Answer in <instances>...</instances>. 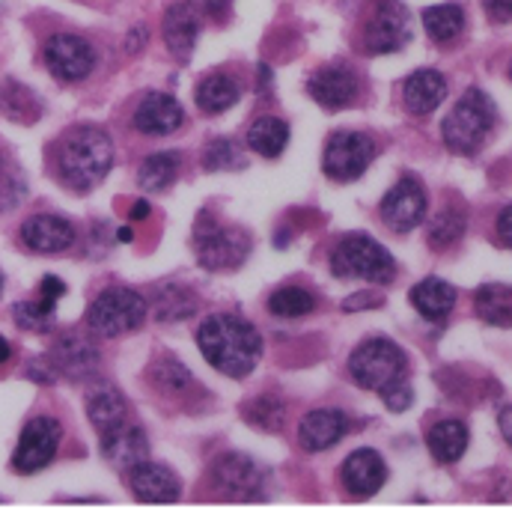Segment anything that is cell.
<instances>
[{
	"instance_id": "6da1fadb",
	"label": "cell",
	"mask_w": 512,
	"mask_h": 509,
	"mask_svg": "<svg viewBox=\"0 0 512 509\" xmlns=\"http://www.w3.org/2000/svg\"><path fill=\"white\" fill-rule=\"evenodd\" d=\"M197 346L203 358L230 379L251 376L262 355L259 331L239 316H209L197 328Z\"/></svg>"
},
{
	"instance_id": "7a4b0ae2",
	"label": "cell",
	"mask_w": 512,
	"mask_h": 509,
	"mask_svg": "<svg viewBox=\"0 0 512 509\" xmlns=\"http://www.w3.org/2000/svg\"><path fill=\"white\" fill-rule=\"evenodd\" d=\"M114 167V140L96 126L72 128L57 152V173L72 191H93Z\"/></svg>"
},
{
	"instance_id": "3957f363",
	"label": "cell",
	"mask_w": 512,
	"mask_h": 509,
	"mask_svg": "<svg viewBox=\"0 0 512 509\" xmlns=\"http://www.w3.org/2000/svg\"><path fill=\"white\" fill-rule=\"evenodd\" d=\"M495 120H498L495 102L483 90L471 87L441 123V137L450 152L474 155L486 143L489 131L495 128Z\"/></svg>"
},
{
	"instance_id": "277c9868",
	"label": "cell",
	"mask_w": 512,
	"mask_h": 509,
	"mask_svg": "<svg viewBox=\"0 0 512 509\" xmlns=\"http://www.w3.org/2000/svg\"><path fill=\"white\" fill-rule=\"evenodd\" d=\"M149 304L140 292L114 286L105 289L87 310V325L99 337H123L128 331H137L146 322Z\"/></svg>"
},
{
	"instance_id": "5b68a950",
	"label": "cell",
	"mask_w": 512,
	"mask_h": 509,
	"mask_svg": "<svg viewBox=\"0 0 512 509\" xmlns=\"http://www.w3.org/2000/svg\"><path fill=\"white\" fill-rule=\"evenodd\" d=\"M331 268L337 277H361L370 283H390L396 277L393 256L364 233H352L337 242L331 254Z\"/></svg>"
},
{
	"instance_id": "8992f818",
	"label": "cell",
	"mask_w": 512,
	"mask_h": 509,
	"mask_svg": "<svg viewBox=\"0 0 512 509\" xmlns=\"http://www.w3.org/2000/svg\"><path fill=\"white\" fill-rule=\"evenodd\" d=\"M405 367H408L405 352L382 337L361 343L349 358V373L355 384H361L364 390H379V393L387 384L405 379Z\"/></svg>"
},
{
	"instance_id": "52a82bcc",
	"label": "cell",
	"mask_w": 512,
	"mask_h": 509,
	"mask_svg": "<svg viewBox=\"0 0 512 509\" xmlns=\"http://www.w3.org/2000/svg\"><path fill=\"white\" fill-rule=\"evenodd\" d=\"M197 259L203 268L209 271H230L239 268L245 262V256L251 251V239L236 230V227H224L218 221H212L209 212H203L197 218Z\"/></svg>"
},
{
	"instance_id": "ba28073f",
	"label": "cell",
	"mask_w": 512,
	"mask_h": 509,
	"mask_svg": "<svg viewBox=\"0 0 512 509\" xmlns=\"http://www.w3.org/2000/svg\"><path fill=\"white\" fill-rule=\"evenodd\" d=\"M376 152H379V146H376V140L370 134H364V131H337V134L328 137L322 170L334 182H355L373 164Z\"/></svg>"
},
{
	"instance_id": "9c48e42d",
	"label": "cell",
	"mask_w": 512,
	"mask_h": 509,
	"mask_svg": "<svg viewBox=\"0 0 512 509\" xmlns=\"http://www.w3.org/2000/svg\"><path fill=\"white\" fill-rule=\"evenodd\" d=\"M63 429L54 417H33L18 438V447L12 453V471L15 474H36L51 465L57 456Z\"/></svg>"
},
{
	"instance_id": "30bf717a",
	"label": "cell",
	"mask_w": 512,
	"mask_h": 509,
	"mask_svg": "<svg viewBox=\"0 0 512 509\" xmlns=\"http://www.w3.org/2000/svg\"><path fill=\"white\" fill-rule=\"evenodd\" d=\"M45 66L57 81H84L96 66V51L87 39L75 33H54L45 42Z\"/></svg>"
},
{
	"instance_id": "8fae6325",
	"label": "cell",
	"mask_w": 512,
	"mask_h": 509,
	"mask_svg": "<svg viewBox=\"0 0 512 509\" xmlns=\"http://www.w3.org/2000/svg\"><path fill=\"white\" fill-rule=\"evenodd\" d=\"M411 39V21L396 0H379L364 24V48L370 54H393Z\"/></svg>"
},
{
	"instance_id": "7c38bea8",
	"label": "cell",
	"mask_w": 512,
	"mask_h": 509,
	"mask_svg": "<svg viewBox=\"0 0 512 509\" xmlns=\"http://www.w3.org/2000/svg\"><path fill=\"white\" fill-rule=\"evenodd\" d=\"M382 218L393 233H411L426 218V191L414 176H402L384 194Z\"/></svg>"
},
{
	"instance_id": "4fadbf2b",
	"label": "cell",
	"mask_w": 512,
	"mask_h": 509,
	"mask_svg": "<svg viewBox=\"0 0 512 509\" xmlns=\"http://www.w3.org/2000/svg\"><path fill=\"white\" fill-rule=\"evenodd\" d=\"M212 483L230 501H259L262 498V471L256 468L254 459L239 456V453L221 456L212 465Z\"/></svg>"
},
{
	"instance_id": "5bb4252c",
	"label": "cell",
	"mask_w": 512,
	"mask_h": 509,
	"mask_svg": "<svg viewBox=\"0 0 512 509\" xmlns=\"http://www.w3.org/2000/svg\"><path fill=\"white\" fill-rule=\"evenodd\" d=\"M307 93L313 102H319L325 111H340L349 108L358 99V75L349 66H322L319 72L310 75Z\"/></svg>"
},
{
	"instance_id": "9a60e30c",
	"label": "cell",
	"mask_w": 512,
	"mask_h": 509,
	"mask_svg": "<svg viewBox=\"0 0 512 509\" xmlns=\"http://www.w3.org/2000/svg\"><path fill=\"white\" fill-rule=\"evenodd\" d=\"M21 242L33 254H63L75 242V227L57 215H33L21 224Z\"/></svg>"
},
{
	"instance_id": "2e32d148",
	"label": "cell",
	"mask_w": 512,
	"mask_h": 509,
	"mask_svg": "<svg viewBox=\"0 0 512 509\" xmlns=\"http://www.w3.org/2000/svg\"><path fill=\"white\" fill-rule=\"evenodd\" d=\"M128 486L137 501L143 504H173L179 501V480L170 468L158 462H140L128 471Z\"/></svg>"
},
{
	"instance_id": "e0dca14e",
	"label": "cell",
	"mask_w": 512,
	"mask_h": 509,
	"mask_svg": "<svg viewBox=\"0 0 512 509\" xmlns=\"http://www.w3.org/2000/svg\"><path fill=\"white\" fill-rule=\"evenodd\" d=\"M346 432H349V414H343L337 408H319L301 420L298 444L307 453H322V450H331Z\"/></svg>"
},
{
	"instance_id": "ac0fdd59",
	"label": "cell",
	"mask_w": 512,
	"mask_h": 509,
	"mask_svg": "<svg viewBox=\"0 0 512 509\" xmlns=\"http://www.w3.org/2000/svg\"><path fill=\"white\" fill-rule=\"evenodd\" d=\"M387 480V468H384V459L364 447V450H355L346 462H343V486L352 498H373Z\"/></svg>"
},
{
	"instance_id": "d6986e66",
	"label": "cell",
	"mask_w": 512,
	"mask_h": 509,
	"mask_svg": "<svg viewBox=\"0 0 512 509\" xmlns=\"http://www.w3.org/2000/svg\"><path fill=\"white\" fill-rule=\"evenodd\" d=\"M102 456L117 468V471H131L140 462L149 459V441L146 432L134 423H123L111 432H102Z\"/></svg>"
},
{
	"instance_id": "ffe728a7",
	"label": "cell",
	"mask_w": 512,
	"mask_h": 509,
	"mask_svg": "<svg viewBox=\"0 0 512 509\" xmlns=\"http://www.w3.org/2000/svg\"><path fill=\"white\" fill-rule=\"evenodd\" d=\"M164 42H167V51L179 60L191 57L194 45H197V36H200V12L194 3L188 0H179L173 6H167L164 12Z\"/></svg>"
},
{
	"instance_id": "44dd1931",
	"label": "cell",
	"mask_w": 512,
	"mask_h": 509,
	"mask_svg": "<svg viewBox=\"0 0 512 509\" xmlns=\"http://www.w3.org/2000/svg\"><path fill=\"white\" fill-rule=\"evenodd\" d=\"M182 123H185V111L167 93H149V96H143V102L134 111V128L143 131V134H152V137L173 134Z\"/></svg>"
},
{
	"instance_id": "7402d4cb",
	"label": "cell",
	"mask_w": 512,
	"mask_h": 509,
	"mask_svg": "<svg viewBox=\"0 0 512 509\" xmlns=\"http://www.w3.org/2000/svg\"><path fill=\"white\" fill-rule=\"evenodd\" d=\"M444 99H447V78L435 69H420V72L408 75V81L402 87V102H405L408 114H414V117L432 114Z\"/></svg>"
},
{
	"instance_id": "603a6c76",
	"label": "cell",
	"mask_w": 512,
	"mask_h": 509,
	"mask_svg": "<svg viewBox=\"0 0 512 509\" xmlns=\"http://www.w3.org/2000/svg\"><path fill=\"white\" fill-rule=\"evenodd\" d=\"M51 367L69 379H87L99 367V352L78 337H63L51 352Z\"/></svg>"
},
{
	"instance_id": "cb8c5ba5",
	"label": "cell",
	"mask_w": 512,
	"mask_h": 509,
	"mask_svg": "<svg viewBox=\"0 0 512 509\" xmlns=\"http://www.w3.org/2000/svg\"><path fill=\"white\" fill-rule=\"evenodd\" d=\"M411 304H414V310H417L423 319L441 322V319H447V316L453 313V307H456V289H453L447 280H441V277H426V280H420V283L411 289Z\"/></svg>"
},
{
	"instance_id": "d4e9b609",
	"label": "cell",
	"mask_w": 512,
	"mask_h": 509,
	"mask_svg": "<svg viewBox=\"0 0 512 509\" xmlns=\"http://www.w3.org/2000/svg\"><path fill=\"white\" fill-rule=\"evenodd\" d=\"M197 310H200V301L194 289L185 283L167 280L152 295V313L158 322H182V319H191Z\"/></svg>"
},
{
	"instance_id": "484cf974",
	"label": "cell",
	"mask_w": 512,
	"mask_h": 509,
	"mask_svg": "<svg viewBox=\"0 0 512 509\" xmlns=\"http://www.w3.org/2000/svg\"><path fill=\"white\" fill-rule=\"evenodd\" d=\"M87 414H90V423L99 429V435L111 432V429L128 423L126 396L117 387H99L87 399Z\"/></svg>"
},
{
	"instance_id": "4316f807",
	"label": "cell",
	"mask_w": 512,
	"mask_h": 509,
	"mask_svg": "<svg viewBox=\"0 0 512 509\" xmlns=\"http://www.w3.org/2000/svg\"><path fill=\"white\" fill-rule=\"evenodd\" d=\"M239 96H242L239 84H236L230 75H224V72H215V75L203 78V81L197 84V93H194L197 108H200L203 114H209V117L230 111V108L239 102Z\"/></svg>"
},
{
	"instance_id": "83f0119b",
	"label": "cell",
	"mask_w": 512,
	"mask_h": 509,
	"mask_svg": "<svg viewBox=\"0 0 512 509\" xmlns=\"http://www.w3.org/2000/svg\"><path fill=\"white\" fill-rule=\"evenodd\" d=\"M429 453L441 462V465H453L465 456L468 450V426L459 420H441L438 426L429 429L426 435Z\"/></svg>"
},
{
	"instance_id": "f1b7e54d",
	"label": "cell",
	"mask_w": 512,
	"mask_h": 509,
	"mask_svg": "<svg viewBox=\"0 0 512 509\" xmlns=\"http://www.w3.org/2000/svg\"><path fill=\"white\" fill-rule=\"evenodd\" d=\"M179 167H182L179 152H173V149H167V152H155V155H149V158L140 164L137 182H140V188H143V191L158 194V191H164V188H170V185L176 182Z\"/></svg>"
},
{
	"instance_id": "f546056e",
	"label": "cell",
	"mask_w": 512,
	"mask_h": 509,
	"mask_svg": "<svg viewBox=\"0 0 512 509\" xmlns=\"http://www.w3.org/2000/svg\"><path fill=\"white\" fill-rule=\"evenodd\" d=\"M289 143V126L277 117H259L248 131V146L262 158H277Z\"/></svg>"
},
{
	"instance_id": "4dcf8cb0",
	"label": "cell",
	"mask_w": 512,
	"mask_h": 509,
	"mask_svg": "<svg viewBox=\"0 0 512 509\" xmlns=\"http://www.w3.org/2000/svg\"><path fill=\"white\" fill-rule=\"evenodd\" d=\"M423 27L435 42H450L462 33L465 27V12L459 3H441L423 9Z\"/></svg>"
},
{
	"instance_id": "1f68e13d",
	"label": "cell",
	"mask_w": 512,
	"mask_h": 509,
	"mask_svg": "<svg viewBox=\"0 0 512 509\" xmlns=\"http://www.w3.org/2000/svg\"><path fill=\"white\" fill-rule=\"evenodd\" d=\"M477 313L489 325H512V286H483L477 289Z\"/></svg>"
},
{
	"instance_id": "d6a6232c",
	"label": "cell",
	"mask_w": 512,
	"mask_h": 509,
	"mask_svg": "<svg viewBox=\"0 0 512 509\" xmlns=\"http://www.w3.org/2000/svg\"><path fill=\"white\" fill-rule=\"evenodd\" d=\"M313 307H316V298L304 286H283L268 298V310L280 319H301L313 313Z\"/></svg>"
},
{
	"instance_id": "836d02e7",
	"label": "cell",
	"mask_w": 512,
	"mask_h": 509,
	"mask_svg": "<svg viewBox=\"0 0 512 509\" xmlns=\"http://www.w3.org/2000/svg\"><path fill=\"white\" fill-rule=\"evenodd\" d=\"M462 236H465V212L462 209H453L450 206V209H444V212L435 215V221L429 227V245L432 248L444 251V248L456 245Z\"/></svg>"
},
{
	"instance_id": "e575fe53",
	"label": "cell",
	"mask_w": 512,
	"mask_h": 509,
	"mask_svg": "<svg viewBox=\"0 0 512 509\" xmlns=\"http://www.w3.org/2000/svg\"><path fill=\"white\" fill-rule=\"evenodd\" d=\"M245 420L254 423L256 429H262V432H277L283 426V420H286V408H283V402L277 396L265 393V396H259V399L245 405Z\"/></svg>"
},
{
	"instance_id": "d590c367",
	"label": "cell",
	"mask_w": 512,
	"mask_h": 509,
	"mask_svg": "<svg viewBox=\"0 0 512 509\" xmlns=\"http://www.w3.org/2000/svg\"><path fill=\"white\" fill-rule=\"evenodd\" d=\"M54 307H57V304H48V301H42V298H36V301H21V304L12 307V316H15V325H18V328L45 334V331H51V325H54Z\"/></svg>"
},
{
	"instance_id": "8d00e7d4",
	"label": "cell",
	"mask_w": 512,
	"mask_h": 509,
	"mask_svg": "<svg viewBox=\"0 0 512 509\" xmlns=\"http://www.w3.org/2000/svg\"><path fill=\"white\" fill-rule=\"evenodd\" d=\"M203 164H206L209 170H236V167H242L245 161H242V152H239V146H236L233 140H212V143L206 146Z\"/></svg>"
},
{
	"instance_id": "74e56055",
	"label": "cell",
	"mask_w": 512,
	"mask_h": 509,
	"mask_svg": "<svg viewBox=\"0 0 512 509\" xmlns=\"http://www.w3.org/2000/svg\"><path fill=\"white\" fill-rule=\"evenodd\" d=\"M155 379L161 382L164 390H179V387H185V384L191 382L188 370L179 361H173V358H164L161 361V367L155 370Z\"/></svg>"
},
{
	"instance_id": "f35d334b",
	"label": "cell",
	"mask_w": 512,
	"mask_h": 509,
	"mask_svg": "<svg viewBox=\"0 0 512 509\" xmlns=\"http://www.w3.org/2000/svg\"><path fill=\"white\" fill-rule=\"evenodd\" d=\"M382 399L390 411H405V408L414 402V390H411V384L405 382V379H399V382H393L384 387Z\"/></svg>"
},
{
	"instance_id": "ab89813d",
	"label": "cell",
	"mask_w": 512,
	"mask_h": 509,
	"mask_svg": "<svg viewBox=\"0 0 512 509\" xmlns=\"http://www.w3.org/2000/svg\"><path fill=\"white\" fill-rule=\"evenodd\" d=\"M483 6L495 24H510L512 21V0H483Z\"/></svg>"
},
{
	"instance_id": "60d3db41",
	"label": "cell",
	"mask_w": 512,
	"mask_h": 509,
	"mask_svg": "<svg viewBox=\"0 0 512 509\" xmlns=\"http://www.w3.org/2000/svg\"><path fill=\"white\" fill-rule=\"evenodd\" d=\"M63 295H66V283H63V280H57V277H45V280L39 283V298H42V301L57 304Z\"/></svg>"
},
{
	"instance_id": "b9f144b4",
	"label": "cell",
	"mask_w": 512,
	"mask_h": 509,
	"mask_svg": "<svg viewBox=\"0 0 512 509\" xmlns=\"http://www.w3.org/2000/svg\"><path fill=\"white\" fill-rule=\"evenodd\" d=\"M364 307H382V298H379V295L361 292V295H352V298L343 304V310H364Z\"/></svg>"
},
{
	"instance_id": "7bdbcfd3",
	"label": "cell",
	"mask_w": 512,
	"mask_h": 509,
	"mask_svg": "<svg viewBox=\"0 0 512 509\" xmlns=\"http://www.w3.org/2000/svg\"><path fill=\"white\" fill-rule=\"evenodd\" d=\"M498 239H501L507 248H512V206H507V209L498 215Z\"/></svg>"
},
{
	"instance_id": "ee69618b",
	"label": "cell",
	"mask_w": 512,
	"mask_h": 509,
	"mask_svg": "<svg viewBox=\"0 0 512 509\" xmlns=\"http://www.w3.org/2000/svg\"><path fill=\"white\" fill-rule=\"evenodd\" d=\"M498 426H501V432H504V438L512 444V408H504L501 411V417H498Z\"/></svg>"
},
{
	"instance_id": "f6af8a7d",
	"label": "cell",
	"mask_w": 512,
	"mask_h": 509,
	"mask_svg": "<svg viewBox=\"0 0 512 509\" xmlns=\"http://www.w3.org/2000/svg\"><path fill=\"white\" fill-rule=\"evenodd\" d=\"M15 194H12V188H9V179L3 176V161H0V200H6V206H12L15 200H12Z\"/></svg>"
},
{
	"instance_id": "bcb514c9",
	"label": "cell",
	"mask_w": 512,
	"mask_h": 509,
	"mask_svg": "<svg viewBox=\"0 0 512 509\" xmlns=\"http://www.w3.org/2000/svg\"><path fill=\"white\" fill-rule=\"evenodd\" d=\"M146 215H149V203H143V200H140V203L131 209V218H134V221H140V218H146Z\"/></svg>"
},
{
	"instance_id": "7dc6e473",
	"label": "cell",
	"mask_w": 512,
	"mask_h": 509,
	"mask_svg": "<svg viewBox=\"0 0 512 509\" xmlns=\"http://www.w3.org/2000/svg\"><path fill=\"white\" fill-rule=\"evenodd\" d=\"M9 358H12V346L0 337V364H6Z\"/></svg>"
},
{
	"instance_id": "c3c4849f",
	"label": "cell",
	"mask_w": 512,
	"mask_h": 509,
	"mask_svg": "<svg viewBox=\"0 0 512 509\" xmlns=\"http://www.w3.org/2000/svg\"><path fill=\"white\" fill-rule=\"evenodd\" d=\"M120 239H123V242H131V239H134V233H131L128 227H123V230H120Z\"/></svg>"
},
{
	"instance_id": "681fc988",
	"label": "cell",
	"mask_w": 512,
	"mask_h": 509,
	"mask_svg": "<svg viewBox=\"0 0 512 509\" xmlns=\"http://www.w3.org/2000/svg\"><path fill=\"white\" fill-rule=\"evenodd\" d=\"M0 295H3V274H0Z\"/></svg>"
},
{
	"instance_id": "f907efd6",
	"label": "cell",
	"mask_w": 512,
	"mask_h": 509,
	"mask_svg": "<svg viewBox=\"0 0 512 509\" xmlns=\"http://www.w3.org/2000/svg\"><path fill=\"white\" fill-rule=\"evenodd\" d=\"M510 78H512V66H510Z\"/></svg>"
}]
</instances>
